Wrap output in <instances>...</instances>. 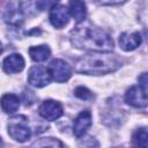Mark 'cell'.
Returning <instances> with one entry per match:
<instances>
[{"label":"cell","mask_w":148,"mask_h":148,"mask_svg":"<svg viewBox=\"0 0 148 148\" xmlns=\"http://www.w3.org/2000/svg\"><path fill=\"white\" fill-rule=\"evenodd\" d=\"M71 43L77 49L94 52H110L113 49L111 36L103 29L89 23L79 24L71 31Z\"/></svg>","instance_id":"6da1fadb"},{"label":"cell","mask_w":148,"mask_h":148,"mask_svg":"<svg viewBox=\"0 0 148 148\" xmlns=\"http://www.w3.org/2000/svg\"><path fill=\"white\" fill-rule=\"evenodd\" d=\"M121 60L117 54L109 52H94L86 54L75 61V72L89 75H103L117 71Z\"/></svg>","instance_id":"7a4b0ae2"},{"label":"cell","mask_w":148,"mask_h":148,"mask_svg":"<svg viewBox=\"0 0 148 148\" xmlns=\"http://www.w3.org/2000/svg\"><path fill=\"white\" fill-rule=\"evenodd\" d=\"M7 127H8V134L15 141L24 142L31 135V131L28 125V119L24 116H15L10 118Z\"/></svg>","instance_id":"3957f363"},{"label":"cell","mask_w":148,"mask_h":148,"mask_svg":"<svg viewBox=\"0 0 148 148\" xmlns=\"http://www.w3.org/2000/svg\"><path fill=\"white\" fill-rule=\"evenodd\" d=\"M47 69H49V73L51 75V77L54 81H57V82H65L72 75V68H71V66L66 61H64L61 59H54V60H52L50 62Z\"/></svg>","instance_id":"277c9868"},{"label":"cell","mask_w":148,"mask_h":148,"mask_svg":"<svg viewBox=\"0 0 148 148\" xmlns=\"http://www.w3.org/2000/svg\"><path fill=\"white\" fill-rule=\"evenodd\" d=\"M58 2L59 0H28V1L20 2V5L24 15L34 16L45 9L52 8Z\"/></svg>","instance_id":"5b68a950"},{"label":"cell","mask_w":148,"mask_h":148,"mask_svg":"<svg viewBox=\"0 0 148 148\" xmlns=\"http://www.w3.org/2000/svg\"><path fill=\"white\" fill-rule=\"evenodd\" d=\"M52 80L49 69L43 67V66H34L29 69L28 73V82L37 88H42L45 87L50 83V81Z\"/></svg>","instance_id":"8992f818"},{"label":"cell","mask_w":148,"mask_h":148,"mask_svg":"<svg viewBox=\"0 0 148 148\" xmlns=\"http://www.w3.org/2000/svg\"><path fill=\"white\" fill-rule=\"evenodd\" d=\"M125 101L127 104L134 108H146L147 106V89L142 88L141 86H133L131 87L126 95Z\"/></svg>","instance_id":"52a82bcc"},{"label":"cell","mask_w":148,"mask_h":148,"mask_svg":"<svg viewBox=\"0 0 148 148\" xmlns=\"http://www.w3.org/2000/svg\"><path fill=\"white\" fill-rule=\"evenodd\" d=\"M38 112L44 119L53 121L62 116L64 109L59 102L53 101V99H46L40 104Z\"/></svg>","instance_id":"ba28073f"},{"label":"cell","mask_w":148,"mask_h":148,"mask_svg":"<svg viewBox=\"0 0 148 148\" xmlns=\"http://www.w3.org/2000/svg\"><path fill=\"white\" fill-rule=\"evenodd\" d=\"M50 22L51 24L57 28V29H61L64 28L68 21H69V12L68 8L62 6V5H56L51 8L50 12Z\"/></svg>","instance_id":"9c48e42d"},{"label":"cell","mask_w":148,"mask_h":148,"mask_svg":"<svg viewBox=\"0 0 148 148\" xmlns=\"http://www.w3.org/2000/svg\"><path fill=\"white\" fill-rule=\"evenodd\" d=\"M91 112L89 110L81 111L77 117L74 119L73 124V134L76 138H81L86 134L88 128L91 126Z\"/></svg>","instance_id":"30bf717a"},{"label":"cell","mask_w":148,"mask_h":148,"mask_svg":"<svg viewBox=\"0 0 148 148\" xmlns=\"http://www.w3.org/2000/svg\"><path fill=\"white\" fill-rule=\"evenodd\" d=\"M3 71L8 74L18 73L24 68V59L18 53H12L3 59Z\"/></svg>","instance_id":"8fae6325"},{"label":"cell","mask_w":148,"mask_h":148,"mask_svg":"<svg viewBox=\"0 0 148 148\" xmlns=\"http://www.w3.org/2000/svg\"><path fill=\"white\" fill-rule=\"evenodd\" d=\"M142 42V37L140 32H124L119 37V45L124 51H133L135 50Z\"/></svg>","instance_id":"7c38bea8"},{"label":"cell","mask_w":148,"mask_h":148,"mask_svg":"<svg viewBox=\"0 0 148 148\" xmlns=\"http://www.w3.org/2000/svg\"><path fill=\"white\" fill-rule=\"evenodd\" d=\"M69 15L77 22L81 23L87 16V7L83 0H69L68 3Z\"/></svg>","instance_id":"4fadbf2b"},{"label":"cell","mask_w":148,"mask_h":148,"mask_svg":"<svg viewBox=\"0 0 148 148\" xmlns=\"http://www.w3.org/2000/svg\"><path fill=\"white\" fill-rule=\"evenodd\" d=\"M23 12L21 9L20 3H13L9 6L5 14V20L7 23L13 24V25H20L23 22Z\"/></svg>","instance_id":"5bb4252c"},{"label":"cell","mask_w":148,"mask_h":148,"mask_svg":"<svg viewBox=\"0 0 148 148\" xmlns=\"http://www.w3.org/2000/svg\"><path fill=\"white\" fill-rule=\"evenodd\" d=\"M0 105L3 112L15 113L20 106V98L14 94H5L0 99Z\"/></svg>","instance_id":"9a60e30c"},{"label":"cell","mask_w":148,"mask_h":148,"mask_svg":"<svg viewBox=\"0 0 148 148\" xmlns=\"http://www.w3.org/2000/svg\"><path fill=\"white\" fill-rule=\"evenodd\" d=\"M29 54L31 57L32 60L35 61H45L50 54H51V50L47 45H38V46H31L29 49Z\"/></svg>","instance_id":"2e32d148"},{"label":"cell","mask_w":148,"mask_h":148,"mask_svg":"<svg viewBox=\"0 0 148 148\" xmlns=\"http://www.w3.org/2000/svg\"><path fill=\"white\" fill-rule=\"evenodd\" d=\"M132 143L135 147H142V148H147L148 146V133H147V128L146 127H141L138 128L132 138Z\"/></svg>","instance_id":"e0dca14e"},{"label":"cell","mask_w":148,"mask_h":148,"mask_svg":"<svg viewBox=\"0 0 148 148\" xmlns=\"http://www.w3.org/2000/svg\"><path fill=\"white\" fill-rule=\"evenodd\" d=\"M74 94H75V96H76L77 98L83 99V101H90V99L94 98L92 92H91L88 88H86V87H83V86L76 87L75 90H74Z\"/></svg>","instance_id":"ac0fdd59"},{"label":"cell","mask_w":148,"mask_h":148,"mask_svg":"<svg viewBox=\"0 0 148 148\" xmlns=\"http://www.w3.org/2000/svg\"><path fill=\"white\" fill-rule=\"evenodd\" d=\"M32 146H39V147H45V146H50V147H62V142H60L59 140L57 139H53V138H43V139H39L38 141H35L32 143Z\"/></svg>","instance_id":"d6986e66"},{"label":"cell","mask_w":148,"mask_h":148,"mask_svg":"<svg viewBox=\"0 0 148 148\" xmlns=\"http://www.w3.org/2000/svg\"><path fill=\"white\" fill-rule=\"evenodd\" d=\"M92 1L98 5H119L125 2L126 0H92Z\"/></svg>","instance_id":"ffe728a7"},{"label":"cell","mask_w":148,"mask_h":148,"mask_svg":"<svg viewBox=\"0 0 148 148\" xmlns=\"http://www.w3.org/2000/svg\"><path fill=\"white\" fill-rule=\"evenodd\" d=\"M139 86H141L142 88L147 89V73H142L140 76H139Z\"/></svg>","instance_id":"44dd1931"},{"label":"cell","mask_w":148,"mask_h":148,"mask_svg":"<svg viewBox=\"0 0 148 148\" xmlns=\"http://www.w3.org/2000/svg\"><path fill=\"white\" fill-rule=\"evenodd\" d=\"M2 52V45H1V42H0V53Z\"/></svg>","instance_id":"7402d4cb"},{"label":"cell","mask_w":148,"mask_h":148,"mask_svg":"<svg viewBox=\"0 0 148 148\" xmlns=\"http://www.w3.org/2000/svg\"><path fill=\"white\" fill-rule=\"evenodd\" d=\"M0 145H2V142H1V138H0Z\"/></svg>","instance_id":"603a6c76"}]
</instances>
